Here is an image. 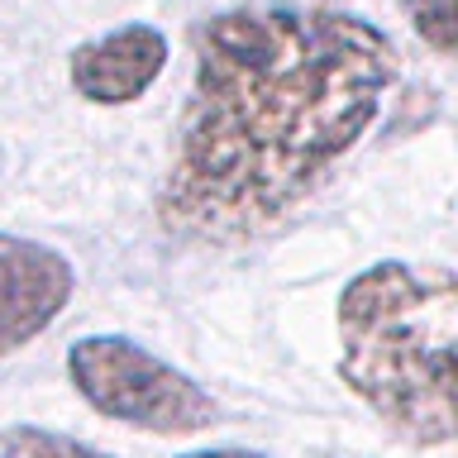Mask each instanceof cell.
<instances>
[{
  "label": "cell",
  "instance_id": "cell-7",
  "mask_svg": "<svg viewBox=\"0 0 458 458\" xmlns=\"http://www.w3.org/2000/svg\"><path fill=\"white\" fill-rule=\"evenodd\" d=\"M406 20L435 53H454V0H406Z\"/></svg>",
  "mask_w": 458,
  "mask_h": 458
},
{
  "label": "cell",
  "instance_id": "cell-6",
  "mask_svg": "<svg viewBox=\"0 0 458 458\" xmlns=\"http://www.w3.org/2000/svg\"><path fill=\"white\" fill-rule=\"evenodd\" d=\"M0 458H110V454L91 449V444H77L67 435H53V429L14 425L0 435Z\"/></svg>",
  "mask_w": 458,
  "mask_h": 458
},
{
  "label": "cell",
  "instance_id": "cell-4",
  "mask_svg": "<svg viewBox=\"0 0 458 458\" xmlns=\"http://www.w3.org/2000/svg\"><path fill=\"white\" fill-rule=\"evenodd\" d=\"M77 292V272L53 243L0 234V353L34 344Z\"/></svg>",
  "mask_w": 458,
  "mask_h": 458
},
{
  "label": "cell",
  "instance_id": "cell-2",
  "mask_svg": "<svg viewBox=\"0 0 458 458\" xmlns=\"http://www.w3.org/2000/svg\"><path fill=\"white\" fill-rule=\"evenodd\" d=\"M458 282L449 267L372 263L339 296V377L401 439H454Z\"/></svg>",
  "mask_w": 458,
  "mask_h": 458
},
{
  "label": "cell",
  "instance_id": "cell-3",
  "mask_svg": "<svg viewBox=\"0 0 458 458\" xmlns=\"http://www.w3.org/2000/svg\"><path fill=\"white\" fill-rule=\"evenodd\" d=\"M67 377L91 411L148 435H196L220 420L206 386L124 335L77 339L67 349Z\"/></svg>",
  "mask_w": 458,
  "mask_h": 458
},
{
  "label": "cell",
  "instance_id": "cell-1",
  "mask_svg": "<svg viewBox=\"0 0 458 458\" xmlns=\"http://www.w3.org/2000/svg\"><path fill=\"white\" fill-rule=\"evenodd\" d=\"M396 72L392 38L344 10L210 14L196 29V77L157 220L206 243L277 225L368 134Z\"/></svg>",
  "mask_w": 458,
  "mask_h": 458
},
{
  "label": "cell",
  "instance_id": "cell-8",
  "mask_svg": "<svg viewBox=\"0 0 458 458\" xmlns=\"http://www.w3.org/2000/svg\"><path fill=\"white\" fill-rule=\"evenodd\" d=\"M177 458H263L253 449H196V454H177Z\"/></svg>",
  "mask_w": 458,
  "mask_h": 458
},
{
  "label": "cell",
  "instance_id": "cell-5",
  "mask_svg": "<svg viewBox=\"0 0 458 458\" xmlns=\"http://www.w3.org/2000/svg\"><path fill=\"white\" fill-rule=\"evenodd\" d=\"M167 57H172V48H167L163 29L120 24L72 53V63H67L72 91L81 100H91V106H129V100H139L163 77Z\"/></svg>",
  "mask_w": 458,
  "mask_h": 458
}]
</instances>
